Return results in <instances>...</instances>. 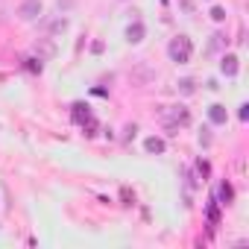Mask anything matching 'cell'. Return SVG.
<instances>
[{"instance_id":"obj_11","label":"cell","mask_w":249,"mask_h":249,"mask_svg":"<svg viewBox=\"0 0 249 249\" xmlns=\"http://www.w3.org/2000/svg\"><path fill=\"white\" fill-rule=\"evenodd\" d=\"M176 85H179V91H182V94H185V97H191V94H194V91H196V82H194V79H191V76H185V79H179V82H176Z\"/></svg>"},{"instance_id":"obj_17","label":"cell","mask_w":249,"mask_h":249,"mask_svg":"<svg viewBox=\"0 0 249 249\" xmlns=\"http://www.w3.org/2000/svg\"><path fill=\"white\" fill-rule=\"evenodd\" d=\"M196 173H199V179H205V176L211 173V167H208V161H196Z\"/></svg>"},{"instance_id":"obj_13","label":"cell","mask_w":249,"mask_h":249,"mask_svg":"<svg viewBox=\"0 0 249 249\" xmlns=\"http://www.w3.org/2000/svg\"><path fill=\"white\" fill-rule=\"evenodd\" d=\"M231 196H234L231 185H229V182H223V185H220V205H229V202H231Z\"/></svg>"},{"instance_id":"obj_8","label":"cell","mask_w":249,"mask_h":249,"mask_svg":"<svg viewBox=\"0 0 249 249\" xmlns=\"http://www.w3.org/2000/svg\"><path fill=\"white\" fill-rule=\"evenodd\" d=\"M144 147H147V153H156V156H161V153L167 150V144H164L161 138H156V135H153V138H147V141H144Z\"/></svg>"},{"instance_id":"obj_19","label":"cell","mask_w":249,"mask_h":249,"mask_svg":"<svg viewBox=\"0 0 249 249\" xmlns=\"http://www.w3.org/2000/svg\"><path fill=\"white\" fill-rule=\"evenodd\" d=\"M237 117H240V120H246V117H249V106H246V103L240 106V111H237Z\"/></svg>"},{"instance_id":"obj_20","label":"cell","mask_w":249,"mask_h":249,"mask_svg":"<svg viewBox=\"0 0 249 249\" xmlns=\"http://www.w3.org/2000/svg\"><path fill=\"white\" fill-rule=\"evenodd\" d=\"M199 144H202V147H208V144H211V135H208V132H202V135H199Z\"/></svg>"},{"instance_id":"obj_15","label":"cell","mask_w":249,"mask_h":249,"mask_svg":"<svg viewBox=\"0 0 249 249\" xmlns=\"http://www.w3.org/2000/svg\"><path fill=\"white\" fill-rule=\"evenodd\" d=\"M176 3H179V9H182L185 15H194V12H196V3H194V0H176Z\"/></svg>"},{"instance_id":"obj_9","label":"cell","mask_w":249,"mask_h":249,"mask_svg":"<svg viewBox=\"0 0 249 249\" xmlns=\"http://www.w3.org/2000/svg\"><path fill=\"white\" fill-rule=\"evenodd\" d=\"M88 117H91L88 106H85V103H76V106H73V120H76V123H85Z\"/></svg>"},{"instance_id":"obj_18","label":"cell","mask_w":249,"mask_h":249,"mask_svg":"<svg viewBox=\"0 0 249 249\" xmlns=\"http://www.w3.org/2000/svg\"><path fill=\"white\" fill-rule=\"evenodd\" d=\"M153 76H156L153 71H147V68H138V79H141V82H147V79H153Z\"/></svg>"},{"instance_id":"obj_5","label":"cell","mask_w":249,"mask_h":249,"mask_svg":"<svg viewBox=\"0 0 249 249\" xmlns=\"http://www.w3.org/2000/svg\"><path fill=\"white\" fill-rule=\"evenodd\" d=\"M220 71H223L226 76H237V71H240V59H237L234 53H226L223 62H220Z\"/></svg>"},{"instance_id":"obj_4","label":"cell","mask_w":249,"mask_h":249,"mask_svg":"<svg viewBox=\"0 0 249 249\" xmlns=\"http://www.w3.org/2000/svg\"><path fill=\"white\" fill-rule=\"evenodd\" d=\"M36 56H38L41 62H44V59H53V56H56V41H53L50 36H47V38H38V41H36Z\"/></svg>"},{"instance_id":"obj_14","label":"cell","mask_w":249,"mask_h":249,"mask_svg":"<svg viewBox=\"0 0 249 249\" xmlns=\"http://www.w3.org/2000/svg\"><path fill=\"white\" fill-rule=\"evenodd\" d=\"M223 44H226V36H223V33H214V36H211V44H208V53H217Z\"/></svg>"},{"instance_id":"obj_1","label":"cell","mask_w":249,"mask_h":249,"mask_svg":"<svg viewBox=\"0 0 249 249\" xmlns=\"http://www.w3.org/2000/svg\"><path fill=\"white\" fill-rule=\"evenodd\" d=\"M161 120H164L167 132L176 135L179 126H188V123H191V111H188L185 106H164V108H161Z\"/></svg>"},{"instance_id":"obj_12","label":"cell","mask_w":249,"mask_h":249,"mask_svg":"<svg viewBox=\"0 0 249 249\" xmlns=\"http://www.w3.org/2000/svg\"><path fill=\"white\" fill-rule=\"evenodd\" d=\"M24 68H27L30 73H41V71H44V65H41V59H36V56H30V59H24Z\"/></svg>"},{"instance_id":"obj_21","label":"cell","mask_w":249,"mask_h":249,"mask_svg":"<svg viewBox=\"0 0 249 249\" xmlns=\"http://www.w3.org/2000/svg\"><path fill=\"white\" fill-rule=\"evenodd\" d=\"M73 6V0H59V9H71Z\"/></svg>"},{"instance_id":"obj_16","label":"cell","mask_w":249,"mask_h":249,"mask_svg":"<svg viewBox=\"0 0 249 249\" xmlns=\"http://www.w3.org/2000/svg\"><path fill=\"white\" fill-rule=\"evenodd\" d=\"M208 15H211V21H217V24H220V21H226V9H223V6H214Z\"/></svg>"},{"instance_id":"obj_7","label":"cell","mask_w":249,"mask_h":249,"mask_svg":"<svg viewBox=\"0 0 249 249\" xmlns=\"http://www.w3.org/2000/svg\"><path fill=\"white\" fill-rule=\"evenodd\" d=\"M144 36H147V30H144V24H141V21L129 24V30H126V41H129V44H141V41H144Z\"/></svg>"},{"instance_id":"obj_3","label":"cell","mask_w":249,"mask_h":249,"mask_svg":"<svg viewBox=\"0 0 249 249\" xmlns=\"http://www.w3.org/2000/svg\"><path fill=\"white\" fill-rule=\"evenodd\" d=\"M41 12H44L41 0H24V3L18 6V15H21V21H36Z\"/></svg>"},{"instance_id":"obj_10","label":"cell","mask_w":249,"mask_h":249,"mask_svg":"<svg viewBox=\"0 0 249 249\" xmlns=\"http://www.w3.org/2000/svg\"><path fill=\"white\" fill-rule=\"evenodd\" d=\"M47 30H50V36H62V33L68 30V21H65V18H56V21L47 24Z\"/></svg>"},{"instance_id":"obj_2","label":"cell","mask_w":249,"mask_h":249,"mask_svg":"<svg viewBox=\"0 0 249 249\" xmlns=\"http://www.w3.org/2000/svg\"><path fill=\"white\" fill-rule=\"evenodd\" d=\"M191 53H194V44H191L188 36H176V38H170V44H167V56H170L176 65L191 62Z\"/></svg>"},{"instance_id":"obj_6","label":"cell","mask_w":249,"mask_h":249,"mask_svg":"<svg viewBox=\"0 0 249 249\" xmlns=\"http://www.w3.org/2000/svg\"><path fill=\"white\" fill-rule=\"evenodd\" d=\"M208 120L214 123V126H223V123L229 120V111H226V106H220V103H214V106L208 108Z\"/></svg>"}]
</instances>
